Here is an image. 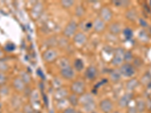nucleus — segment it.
I'll return each instance as SVG.
<instances>
[{"label": "nucleus", "instance_id": "f704fd0d", "mask_svg": "<svg viewBox=\"0 0 151 113\" xmlns=\"http://www.w3.org/2000/svg\"><path fill=\"white\" fill-rule=\"evenodd\" d=\"M63 113H76V111L74 107H67V108L64 109Z\"/></svg>", "mask_w": 151, "mask_h": 113}, {"label": "nucleus", "instance_id": "1a4fd4ad", "mask_svg": "<svg viewBox=\"0 0 151 113\" xmlns=\"http://www.w3.org/2000/svg\"><path fill=\"white\" fill-rule=\"evenodd\" d=\"M60 75L62 76V78L67 80L74 79L75 76V72L73 67L70 66H67L64 68L60 69Z\"/></svg>", "mask_w": 151, "mask_h": 113}, {"label": "nucleus", "instance_id": "20e7f679", "mask_svg": "<svg viewBox=\"0 0 151 113\" xmlns=\"http://www.w3.org/2000/svg\"><path fill=\"white\" fill-rule=\"evenodd\" d=\"M119 70H120L122 75L127 77V78L133 76L135 73V69H134V66L128 62L122 64Z\"/></svg>", "mask_w": 151, "mask_h": 113}, {"label": "nucleus", "instance_id": "c9c22d12", "mask_svg": "<svg viewBox=\"0 0 151 113\" xmlns=\"http://www.w3.org/2000/svg\"><path fill=\"white\" fill-rule=\"evenodd\" d=\"M132 54L130 51H125V60L126 61H129L130 60H132Z\"/></svg>", "mask_w": 151, "mask_h": 113}, {"label": "nucleus", "instance_id": "aec40b11", "mask_svg": "<svg viewBox=\"0 0 151 113\" xmlns=\"http://www.w3.org/2000/svg\"><path fill=\"white\" fill-rule=\"evenodd\" d=\"M20 78L25 83V85H26V84L28 85L32 81V78H31L30 74L26 71H22L20 73Z\"/></svg>", "mask_w": 151, "mask_h": 113}, {"label": "nucleus", "instance_id": "393cba45", "mask_svg": "<svg viewBox=\"0 0 151 113\" xmlns=\"http://www.w3.org/2000/svg\"><path fill=\"white\" fill-rule=\"evenodd\" d=\"M23 112L24 113H34V109L31 104H25L23 107Z\"/></svg>", "mask_w": 151, "mask_h": 113}, {"label": "nucleus", "instance_id": "4c0bfd02", "mask_svg": "<svg viewBox=\"0 0 151 113\" xmlns=\"http://www.w3.org/2000/svg\"><path fill=\"white\" fill-rule=\"evenodd\" d=\"M140 24H142L141 26H147V22L144 21V20L143 19H140Z\"/></svg>", "mask_w": 151, "mask_h": 113}, {"label": "nucleus", "instance_id": "473e14b6", "mask_svg": "<svg viewBox=\"0 0 151 113\" xmlns=\"http://www.w3.org/2000/svg\"><path fill=\"white\" fill-rule=\"evenodd\" d=\"M82 25L80 26L82 29H83V28H84V26H85V31L89 30L90 28L92 27V24H91L90 22H84V23H82Z\"/></svg>", "mask_w": 151, "mask_h": 113}, {"label": "nucleus", "instance_id": "b1692460", "mask_svg": "<svg viewBox=\"0 0 151 113\" xmlns=\"http://www.w3.org/2000/svg\"><path fill=\"white\" fill-rule=\"evenodd\" d=\"M145 107H146V104H145V102L144 101H138V102H137V107H136L137 111L139 112H142L144 111Z\"/></svg>", "mask_w": 151, "mask_h": 113}, {"label": "nucleus", "instance_id": "2f4dec72", "mask_svg": "<svg viewBox=\"0 0 151 113\" xmlns=\"http://www.w3.org/2000/svg\"><path fill=\"white\" fill-rule=\"evenodd\" d=\"M123 33H124V35H125V36L126 37V38H131L132 36V30H130L129 28H126V29H125L124 30V31H123Z\"/></svg>", "mask_w": 151, "mask_h": 113}, {"label": "nucleus", "instance_id": "7ed1b4c3", "mask_svg": "<svg viewBox=\"0 0 151 113\" xmlns=\"http://www.w3.org/2000/svg\"><path fill=\"white\" fill-rule=\"evenodd\" d=\"M124 60H125V51L121 48H117L115 50L114 55L112 59V64L115 66H118L123 64Z\"/></svg>", "mask_w": 151, "mask_h": 113}, {"label": "nucleus", "instance_id": "2eb2a0df", "mask_svg": "<svg viewBox=\"0 0 151 113\" xmlns=\"http://www.w3.org/2000/svg\"><path fill=\"white\" fill-rule=\"evenodd\" d=\"M12 85H13L14 88L17 91H24L25 88H26V85L24 81H22L21 78H16L13 80L12 82Z\"/></svg>", "mask_w": 151, "mask_h": 113}, {"label": "nucleus", "instance_id": "bb28decb", "mask_svg": "<svg viewBox=\"0 0 151 113\" xmlns=\"http://www.w3.org/2000/svg\"><path fill=\"white\" fill-rule=\"evenodd\" d=\"M85 9L83 8L82 5L78 6L77 8H76V16H78V17H82V16H83V15H85Z\"/></svg>", "mask_w": 151, "mask_h": 113}, {"label": "nucleus", "instance_id": "c756f323", "mask_svg": "<svg viewBox=\"0 0 151 113\" xmlns=\"http://www.w3.org/2000/svg\"><path fill=\"white\" fill-rule=\"evenodd\" d=\"M70 64L69 61H68V60L66 59V58H62V59L60 60V63H59L60 69L64 68V67H66V66H70Z\"/></svg>", "mask_w": 151, "mask_h": 113}, {"label": "nucleus", "instance_id": "9d476101", "mask_svg": "<svg viewBox=\"0 0 151 113\" xmlns=\"http://www.w3.org/2000/svg\"><path fill=\"white\" fill-rule=\"evenodd\" d=\"M69 96V94H68V91L66 88H63V87H60V88H57V90L54 92V99L56 100L57 101H61L65 100L66 98H67Z\"/></svg>", "mask_w": 151, "mask_h": 113}, {"label": "nucleus", "instance_id": "e433bc0d", "mask_svg": "<svg viewBox=\"0 0 151 113\" xmlns=\"http://www.w3.org/2000/svg\"><path fill=\"white\" fill-rule=\"evenodd\" d=\"M137 112H138L137 109L135 108H134V107H131L128 110V113H137Z\"/></svg>", "mask_w": 151, "mask_h": 113}, {"label": "nucleus", "instance_id": "7c9ffc66", "mask_svg": "<svg viewBox=\"0 0 151 113\" xmlns=\"http://www.w3.org/2000/svg\"><path fill=\"white\" fill-rule=\"evenodd\" d=\"M15 48H16V46L15 45V44L11 42L7 43L5 46V50L7 51H13L14 50H15Z\"/></svg>", "mask_w": 151, "mask_h": 113}, {"label": "nucleus", "instance_id": "423d86ee", "mask_svg": "<svg viewBox=\"0 0 151 113\" xmlns=\"http://www.w3.org/2000/svg\"><path fill=\"white\" fill-rule=\"evenodd\" d=\"M58 55V54L55 50L52 49V48H48L45 51H44V53L42 54V58L45 62L52 63L57 60Z\"/></svg>", "mask_w": 151, "mask_h": 113}, {"label": "nucleus", "instance_id": "39448f33", "mask_svg": "<svg viewBox=\"0 0 151 113\" xmlns=\"http://www.w3.org/2000/svg\"><path fill=\"white\" fill-rule=\"evenodd\" d=\"M77 23L74 20H71L65 26L64 30L63 31V33L67 38L73 36L76 34V32L77 30Z\"/></svg>", "mask_w": 151, "mask_h": 113}, {"label": "nucleus", "instance_id": "f8f14e48", "mask_svg": "<svg viewBox=\"0 0 151 113\" xmlns=\"http://www.w3.org/2000/svg\"><path fill=\"white\" fill-rule=\"evenodd\" d=\"M97 75V68L94 66H89L85 73V77L87 79H89L90 81H92L94 79H96Z\"/></svg>", "mask_w": 151, "mask_h": 113}, {"label": "nucleus", "instance_id": "f3484780", "mask_svg": "<svg viewBox=\"0 0 151 113\" xmlns=\"http://www.w3.org/2000/svg\"><path fill=\"white\" fill-rule=\"evenodd\" d=\"M42 10H43V5H42V3H39V2L36 3V4L33 6V9H32V17H34V18L39 17V15H41Z\"/></svg>", "mask_w": 151, "mask_h": 113}, {"label": "nucleus", "instance_id": "72a5a7b5", "mask_svg": "<svg viewBox=\"0 0 151 113\" xmlns=\"http://www.w3.org/2000/svg\"><path fill=\"white\" fill-rule=\"evenodd\" d=\"M0 94L5 96V95H7L9 94V88L5 87V86H2L0 87Z\"/></svg>", "mask_w": 151, "mask_h": 113}, {"label": "nucleus", "instance_id": "a878e982", "mask_svg": "<svg viewBox=\"0 0 151 113\" xmlns=\"http://www.w3.org/2000/svg\"><path fill=\"white\" fill-rule=\"evenodd\" d=\"M60 4L65 9H69V8L74 5V2L72 0H64V1H61Z\"/></svg>", "mask_w": 151, "mask_h": 113}, {"label": "nucleus", "instance_id": "dca6fc26", "mask_svg": "<svg viewBox=\"0 0 151 113\" xmlns=\"http://www.w3.org/2000/svg\"><path fill=\"white\" fill-rule=\"evenodd\" d=\"M122 74L119 69H113L110 73V81H113V83H117L120 81Z\"/></svg>", "mask_w": 151, "mask_h": 113}, {"label": "nucleus", "instance_id": "6ab92c4d", "mask_svg": "<svg viewBox=\"0 0 151 113\" xmlns=\"http://www.w3.org/2000/svg\"><path fill=\"white\" fill-rule=\"evenodd\" d=\"M67 100L69 101L70 104L72 106H77L79 103V97L77 96L76 94H70L68 97H67Z\"/></svg>", "mask_w": 151, "mask_h": 113}, {"label": "nucleus", "instance_id": "0eeeda50", "mask_svg": "<svg viewBox=\"0 0 151 113\" xmlns=\"http://www.w3.org/2000/svg\"><path fill=\"white\" fill-rule=\"evenodd\" d=\"M99 106L102 112L110 113L112 112L113 109V103L110 99H104L100 102Z\"/></svg>", "mask_w": 151, "mask_h": 113}, {"label": "nucleus", "instance_id": "412c9836", "mask_svg": "<svg viewBox=\"0 0 151 113\" xmlns=\"http://www.w3.org/2000/svg\"><path fill=\"white\" fill-rule=\"evenodd\" d=\"M138 85V81L135 79H132L131 80L128 81L126 84V88L128 91H132L134 88H137V86Z\"/></svg>", "mask_w": 151, "mask_h": 113}, {"label": "nucleus", "instance_id": "a211bd4d", "mask_svg": "<svg viewBox=\"0 0 151 113\" xmlns=\"http://www.w3.org/2000/svg\"><path fill=\"white\" fill-rule=\"evenodd\" d=\"M109 31H110L112 34L113 35H118L121 32V26L119 23L114 22L110 25L109 26Z\"/></svg>", "mask_w": 151, "mask_h": 113}, {"label": "nucleus", "instance_id": "4468645a", "mask_svg": "<svg viewBox=\"0 0 151 113\" xmlns=\"http://www.w3.org/2000/svg\"><path fill=\"white\" fill-rule=\"evenodd\" d=\"M74 40L76 45L82 46V45H85V42H86V36L83 32H77V33H76L74 35Z\"/></svg>", "mask_w": 151, "mask_h": 113}, {"label": "nucleus", "instance_id": "5701e85b", "mask_svg": "<svg viewBox=\"0 0 151 113\" xmlns=\"http://www.w3.org/2000/svg\"><path fill=\"white\" fill-rule=\"evenodd\" d=\"M9 66L5 61L2 59H0V72L1 73H5L9 70Z\"/></svg>", "mask_w": 151, "mask_h": 113}, {"label": "nucleus", "instance_id": "cd10ccee", "mask_svg": "<svg viewBox=\"0 0 151 113\" xmlns=\"http://www.w3.org/2000/svg\"><path fill=\"white\" fill-rule=\"evenodd\" d=\"M7 80H8V78H7L6 75L4 73L0 72V87L4 86L7 82Z\"/></svg>", "mask_w": 151, "mask_h": 113}, {"label": "nucleus", "instance_id": "4be33fe9", "mask_svg": "<svg viewBox=\"0 0 151 113\" xmlns=\"http://www.w3.org/2000/svg\"><path fill=\"white\" fill-rule=\"evenodd\" d=\"M74 66L76 71H82L84 69V63L81 59H76L74 63Z\"/></svg>", "mask_w": 151, "mask_h": 113}, {"label": "nucleus", "instance_id": "c85d7f7f", "mask_svg": "<svg viewBox=\"0 0 151 113\" xmlns=\"http://www.w3.org/2000/svg\"><path fill=\"white\" fill-rule=\"evenodd\" d=\"M113 3L117 7H125L129 4V2L127 1H113Z\"/></svg>", "mask_w": 151, "mask_h": 113}, {"label": "nucleus", "instance_id": "6e6552de", "mask_svg": "<svg viewBox=\"0 0 151 113\" xmlns=\"http://www.w3.org/2000/svg\"><path fill=\"white\" fill-rule=\"evenodd\" d=\"M100 18L103 20L104 22H109L111 20L113 17V12L108 7H102L100 10Z\"/></svg>", "mask_w": 151, "mask_h": 113}, {"label": "nucleus", "instance_id": "58836bf2", "mask_svg": "<svg viewBox=\"0 0 151 113\" xmlns=\"http://www.w3.org/2000/svg\"><path fill=\"white\" fill-rule=\"evenodd\" d=\"M3 55H4V54H3V52H2V50L0 49V59H2V57H3Z\"/></svg>", "mask_w": 151, "mask_h": 113}, {"label": "nucleus", "instance_id": "9b49d317", "mask_svg": "<svg viewBox=\"0 0 151 113\" xmlns=\"http://www.w3.org/2000/svg\"><path fill=\"white\" fill-rule=\"evenodd\" d=\"M92 27L94 28V30L97 32H101L104 30L106 27V23L101 20L100 17L96 18L94 20L92 24Z\"/></svg>", "mask_w": 151, "mask_h": 113}, {"label": "nucleus", "instance_id": "f257e3e1", "mask_svg": "<svg viewBox=\"0 0 151 113\" xmlns=\"http://www.w3.org/2000/svg\"><path fill=\"white\" fill-rule=\"evenodd\" d=\"M79 101L80 104L83 106L85 111L92 112L93 109H95V100H94L93 96L90 94L85 93L81 95V96L79 97Z\"/></svg>", "mask_w": 151, "mask_h": 113}, {"label": "nucleus", "instance_id": "f03ea898", "mask_svg": "<svg viewBox=\"0 0 151 113\" xmlns=\"http://www.w3.org/2000/svg\"><path fill=\"white\" fill-rule=\"evenodd\" d=\"M85 83L82 80H76L71 85L70 89L73 94L76 95H82L85 93Z\"/></svg>", "mask_w": 151, "mask_h": 113}, {"label": "nucleus", "instance_id": "ddd939ff", "mask_svg": "<svg viewBox=\"0 0 151 113\" xmlns=\"http://www.w3.org/2000/svg\"><path fill=\"white\" fill-rule=\"evenodd\" d=\"M132 97H133V95H132V93H126L119 99L118 104L122 108L127 107L128 104H129V102L132 100Z\"/></svg>", "mask_w": 151, "mask_h": 113}, {"label": "nucleus", "instance_id": "ea45409f", "mask_svg": "<svg viewBox=\"0 0 151 113\" xmlns=\"http://www.w3.org/2000/svg\"><path fill=\"white\" fill-rule=\"evenodd\" d=\"M110 113H120L119 112H117V111H115V112H112Z\"/></svg>", "mask_w": 151, "mask_h": 113}]
</instances>
